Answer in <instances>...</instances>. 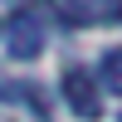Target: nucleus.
I'll use <instances>...</instances> for the list:
<instances>
[{"instance_id":"nucleus-1","label":"nucleus","mask_w":122,"mask_h":122,"mask_svg":"<svg viewBox=\"0 0 122 122\" xmlns=\"http://www.w3.org/2000/svg\"><path fill=\"white\" fill-rule=\"evenodd\" d=\"M44 39H49V15L44 5H20L5 25V49L10 59H39L44 54Z\"/></svg>"},{"instance_id":"nucleus-2","label":"nucleus","mask_w":122,"mask_h":122,"mask_svg":"<svg viewBox=\"0 0 122 122\" xmlns=\"http://www.w3.org/2000/svg\"><path fill=\"white\" fill-rule=\"evenodd\" d=\"M59 88H64V103L73 107V112L83 117V122H93L98 112H103V98H98V83H93V78L83 73V68H68Z\"/></svg>"},{"instance_id":"nucleus-3","label":"nucleus","mask_w":122,"mask_h":122,"mask_svg":"<svg viewBox=\"0 0 122 122\" xmlns=\"http://www.w3.org/2000/svg\"><path fill=\"white\" fill-rule=\"evenodd\" d=\"M39 5H44V15H54L64 29H88V25L98 20L88 0H39Z\"/></svg>"},{"instance_id":"nucleus-4","label":"nucleus","mask_w":122,"mask_h":122,"mask_svg":"<svg viewBox=\"0 0 122 122\" xmlns=\"http://www.w3.org/2000/svg\"><path fill=\"white\" fill-rule=\"evenodd\" d=\"M98 78H103L107 93H122V44H117V49H103V59H98Z\"/></svg>"},{"instance_id":"nucleus-5","label":"nucleus","mask_w":122,"mask_h":122,"mask_svg":"<svg viewBox=\"0 0 122 122\" xmlns=\"http://www.w3.org/2000/svg\"><path fill=\"white\" fill-rule=\"evenodd\" d=\"M93 15H103V20H112V25H122V0H98Z\"/></svg>"},{"instance_id":"nucleus-6","label":"nucleus","mask_w":122,"mask_h":122,"mask_svg":"<svg viewBox=\"0 0 122 122\" xmlns=\"http://www.w3.org/2000/svg\"><path fill=\"white\" fill-rule=\"evenodd\" d=\"M0 34H5V25H0Z\"/></svg>"}]
</instances>
